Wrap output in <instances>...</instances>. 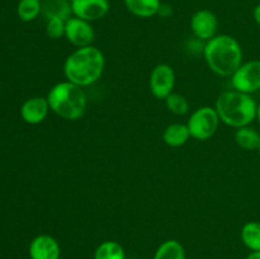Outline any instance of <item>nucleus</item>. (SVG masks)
Returning a JSON list of instances; mask_svg holds the SVG:
<instances>
[{
  "label": "nucleus",
  "instance_id": "obj_17",
  "mask_svg": "<svg viewBox=\"0 0 260 259\" xmlns=\"http://www.w3.org/2000/svg\"><path fill=\"white\" fill-rule=\"evenodd\" d=\"M240 238L244 245L250 251H260V222L249 221L244 223L240 231Z\"/></svg>",
  "mask_w": 260,
  "mask_h": 259
},
{
  "label": "nucleus",
  "instance_id": "obj_25",
  "mask_svg": "<svg viewBox=\"0 0 260 259\" xmlns=\"http://www.w3.org/2000/svg\"><path fill=\"white\" fill-rule=\"evenodd\" d=\"M256 121L260 126V104H258V111H256Z\"/></svg>",
  "mask_w": 260,
  "mask_h": 259
},
{
  "label": "nucleus",
  "instance_id": "obj_1",
  "mask_svg": "<svg viewBox=\"0 0 260 259\" xmlns=\"http://www.w3.org/2000/svg\"><path fill=\"white\" fill-rule=\"evenodd\" d=\"M106 58L103 52L95 46L76 48L63 62V76L70 83L81 88L95 84L103 75Z\"/></svg>",
  "mask_w": 260,
  "mask_h": 259
},
{
  "label": "nucleus",
  "instance_id": "obj_20",
  "mask_svg": "<svg viewBox=\"0 0 260 259\" xmlns=\"http://www.w3.org/2000/svg\"><path fill=\"white\" fill-rule=\"evenodd\" d=\"M42 12L41 0H19L17 7L18 17L22 22H32Z\"/></svg>",
  "mask_w": 260,
  "mask_h": 259
},
{
  "label": "nucleus",
  "instance_id": "obj_14",
  "mask_svg": "<svg viewBox=\"0 0 260 259\" xmlns=\"http://www.w3.org/2000/svg\"><path fill=\"white\" fill-rule=\"evenodd\" d=\"M162 141L169 147H180L190 139V132L187 123H172L162 131Z\"/></svg>",
  "mask_w": 260,
  "mask_h": 259
},
{
  "label": "nucleus",
  "instance_id": "obj_7",
  "mask_svg": "<svg viewBox=\"0 0 260 259\" xmlns=\"http://www.w3.org/2000/svg\"><path fill=\"white\" fill-rule=\"evenodd\" d=\"M175 71L169 63H157L150 73V93L156 99H165L174 93Z\"/></svg>",
  "mask_w": 260,
  "mask_h": 259
},
{
  "label": "nucleus",
  "instance_id": "obj_10",
  "mask_svg": "<svg viewBox=\"0 0 260 259\" xmlns=\"http://www.w3.org/2000/svg\"><path fill=\"white\" fill-rule=\"evenodd\" d=\"M111 9L109 0H73L71 12L80 19L93 23L106 17Z\"/></svg>",
  "mask_w": 260,
  "mask_h": 259
},
{
  "label": "nucleus",
  "instance_id": "obj_4",
  "mask_svg": "<svg viewBox=\"0 0 260 259\" xmlns=\"http://www.w3.org/2000/svg\"><path fill=\"white\" fill-rule=\"evenodd\" d=\"M46 98L51 111L66 121H78L88 108V96L84 88L68 80L55 84Z\"/></svg>",
  "mask_w": 260,
  "mask_h": 259
},
{
  "label": "nucleus",
  "instance_id": "obj_9",
  "mask_svg": "<svg viewBox=\"0 0 260 259\" xmlns=\"http://www.w3.org/2000/svg\"><path fill=\"white\" fill-rule=\"evenodd\" d=\"M190 29L196 38L201 41H210L217 35L218 19L212 10L200 9L190 18Z\"/></svg>",
  "mask_w": 260,
  "mask_h": 259
},
{
  "label": "nucleus",
  "instance_id": "obj_27",
  "mask_svg": "<svg viewBox=\"0 0 260 259\" xmlns=\"http://www.w3.org/2000/svg\"><path fill=\"white\" fill-rule=\"evenodd\" d=\"M68 2H70V3H71V2H73V0H68Z\"/></svg>",
  "mask_w": 260,
  "mask_h": 259
},
{
  "label": "nucleus",
  "instance_id": "obj_12",
  "mask_svg": "<svg viewBox=\"0 0 260 259\" xmlns=\"http://www.w3.org/2000/svg\"><path fill=\"white\" fill-rule=\"evenodd\" d=\"M50 111L47 98L32 96L28 98L20 107V117L28 124H40L47 118Z\"/></svg>",
  "mask_w": 260,
  "mask_h": 259
},
{
  "label": "nucleus",
  "instance_id": "obj_11",
  "mask_svg": "<svg viewBox=\"0 0 260 259\" xmlns=\"http://www.w3.org/2000/svg\"><path fill=\"white\" fill-rule=\"evenodd\" d=\"M30 259H60L61 246L53 236L41 234L33 238L29 244Z\"/></svg>",
  "mask_w": 260,
  "mask_h": 259
},
{
  "label": "nucleus",
  "instance_id": "obj_18",
  "mask_svg": "<svg viewBox=\"0 0 260 259\" xmlns=\"http://www.w3.org/2000/svg\"><path fill=\"white\" fill-rule=\"evenodd\" d=\"M42 12L45 13L46 19L57 17L68 20L69 18L73 17L71 3L68 0H47L45 4H42Z\"/></svg>",
  "mask_w": 260,
  "mask_h": 259
},
{
  "label": "nucleus",
  "instance_id": "obj_5",
  "mask_svg": "<svg viewBox=\"0 0 260 259\" xmlns=\"http://www.w3.org/2000/svg\"><path fill=\"white\" fill-rule=\"evenodd\" d=\"M221 119L215 107L203 106L194 109L187 122L190 137L198 141H207L217 132Z\"/></svg>",
  "mask_w": 260,
  "mask_h": 259
},
{
  "label": "nucleus",
  "instance_id": "obj_22",
  "mask_svg": "<svg viewBox=\"0 0 260 259\" xmlns=\"http://www.w3.org/2000/svg\"><path fill=\"white\" fill-rule=\"evenodd\" d=\"M65 19H61V18L57 17L47 18V22H46V33L52 40H61V38L65 37Z\"/></svg>",
  "mask_w": 260,
  "mask_h": 259
},
{
  "label": "nucleus",
  "instance_id": "obj_16",
  "mask_svg": "<svg viewBox=\"0 0 260 259\" xmlns=\"http://www.w3.org/2000/svg\"><path fill=\"white\" fill-rule=\"evenodd\" d=\"M154 259H187L184 246L175 239L162 241L155 251Z\"/></svg>",
  "mask_w": 260,
  "mask_h": 259
},
{
  "label": "nucleus",
  "instance_id": "obj_6",
  "mask_svg": "<svg viewBox=\"0 0 260 259\" xmlns=\"http://www.w3.org/2000/svg\"><path fill=\"white\" fill-rule=\"evenodd\" d=\"M234 90L253 95L260 91V60H250L243 62L238 70L230 76Z\"/></svg>",
  "mask_w": 260,
  "mask_h": 259
},
{
  "label": "nucleus",
  "instance_id": "obj_24",
  "mask_svg": "<svg viewBox=\"0 0 260 259\" xmlns=\"http://www.w3.org/2000/svg\"><path fill=\"white\" fill-rule=\"evenodd\" d=\"M245 259H260V251H250Z\"/></svg>",
  "mask_w": 260,
  "mask_h": 259
},
{
  "label": "nucleus",
  "instance_id": "obj_19",
  "mask_svg": "<svg viewBox=\"0 0 260 259\" xmlns=\"http://www.w3.org/2000/svg\"><path fill=\"white\" fill-rule=\"evenodd\" d=\"M94 259H126V251L118 241L106 240L96 246Z\"/></svg>",
  "mask_w": 260,
  "mask_h": 259
},
{
  "label": "nucleus",
  "instance_id": "obj_21",
  "mask_svg": "<svg viewBox=\"0 0 260 259\" xmlns=\"http://www.w3.org/2000/svg\"><path fill=\"white\" fill-rule=\"evenodd\" d=\"M165 106L170 113L175 116H184L189 112V102L184 95L178 93H172L165 99Z\"/></svg>",
  "mask_w": 260,
  "mask_h": 259
},
{
  "label": "nucleus",
  "instance_id": "obj_3",
  "mask_svg": "<svg viewBox=\"0 0 260 259\" xmlns=\"http://www.w3.org/2000/svg\"><path fill=\"white\" fill-rule=\"evenodd\" d=\"M215 108L222 123L238 130L240 127L250 126L255 121L258 103L250 94L233 89L218 95Z\"/></svg>",
  "mask_w": 260,
  "mask_h": 259
},
{
  "label": "nucleus",
  "instance_id": "obj_26",
  "mask_svg": "<svg viewBox=\"0 0 260 259\" xmlns=\"http://www.w3.org/2000/svg\"><path fill=\"white\" fill-rule=\"evenodd\" d=\"M258 152H259V155H260V146H259V149H258Z\"/></svg>",
  "mask_w": 260,
  "mask_h": 259
},
{
  "label": "nucleus",
  "instance_id": "obj_8",
  "mask_svg": "<svg viewBox=\"0 0 260 259\" xmlns=\"http://www.w3.org/2000/svg\"><path fill=\"white\" fill-rule=\"evenodd\" d=\"M65 38L76 48L86 47L95 41V30L90 22L73 15L66 20Z\"/></svg>",
  "mask_w": 260,
  "mask_h": 259
},
{
  "label": "nucleus",
  "instance_id": "obj_2",
  "mask_svg": "<svg viewBox=\"0 0 260 259\" xmlns=\"http://www.w3.org/2000/svg\"><path fill=\"white\" fill-rule=\"evenodd\" d=\"M203 57L213 74L230 78L244 62L240 42L228 33L216 35L203 46Z\"/></svg>",
  "mask_w": 260,
  "mask_h": 259
},
{
  "label": "nucleus",
  "instance_id": "obj_15",
  "mask_svg": "<svg viewBox=\"0 0 260 259\" xmlns=\"http://www.w3.org/2000/svg\"><path fill=\"white\" fill-rule=\"evenodd\" d=\"M234 140L240 149L246 151H258L260 146V132L251 126L235 130Z\"/></svg>",
  "mask_w": 260,
  "mask_h": 259
},
{
  "label": "nucleus",
  "instance_id": "obj_13",
  "mask_svg": "<svg viewBox=\"0 0 260 259\" xmlns=\"http://www.w3.org/2000/svg\"><path fill=\"white\" fill-rule=\"evenodd\" d=\"M124 7L132 15L142 19L157 15L161 9V0H123Z\"/></svg>",
  "mask_w": 260,
  "mask_h": 259
},
{
  "label": "nucleus",
  "instance_id": "obj_23",
  "mask_svg": "<svg viewBox=\"0 0 260 259\" xmlns=\"http://www.w3.org/2000/svg\"><path fill=\"white\" fill-rule=\"evenodd\" d=\"M253 18H254V20H255L256 24L260 25V3L258 5H255V8H254Z\"/></svg>",
  "mask_w": 260,
  "mask_h": 259
}]
</instances>
